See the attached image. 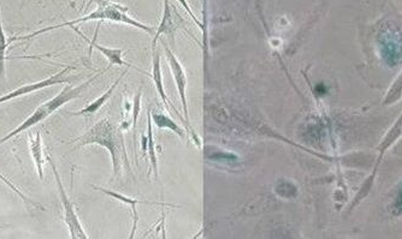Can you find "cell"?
Wrapping results in <instances>:
<instances>
[{
  "instance_id": "1",
  "label": "cell",
  "mask_w": 402,
  "mask_h": 239,
  "mask_svg": "<svg viewBox=\"0 0 402 239\" xmlns=\"http://www.w3.org/2000/svg\"><path fill=\"white\" fill-rule=\"evenodd\" d=\"M89 21H99V23H102V21H110V22H116V23L128 24V26H131V27L138 28L140 30H144V32L151 34V35H154V32H156L154 28L141 23L138 19H133L131 16H129L128 8H125L123 5L117 4V3H112V1H109V0H102V1H98L97 10H94L93 12L86 15L81 19H73V21H69V22L44 28V29L37 30V32L28 34V35H24V37H11L9 40V45L16 41H28V40H32L34 37H37V35L45 34V32H52V30H56V29H60V28H74L77 24L89 22Z\"/></svg>"
},
{
  "instance_id": "2",
  "label": "cell",
  "mask_w": 402,
  "mask_h": 239,
  "mask_svg": "<svg viewBox=\"0 0 402 239\" xmlns=\"http://www.w3.org/2000/svg\"><path fill=\"white\" fill-rule=\"evenodd\" d=\"M71 143H76V147H75L76 149L84 147V146H92V144L107 148L111 155L115 175H120L123 161H125L127 167L129 169V160L125 152V138H123L122 131L112 124L109 118L99 120L80 137L75 138Z\"/></svg>"
},
{
  "instance_id": "3",
  "label": "cell",
  "mask_w": 402,
  "mask_h": 239,
  "mask_svg": "<svg viewBox=\"0 0 402 239\" xmlns=\"http://www.w3.org/2000/svg\"><path fill=\"white\" fill-rule=\"evenodd\" d=\"M111 66H109L107 70H102L99 71L97 74L92 75L87 81H84V83H81L80 86H76V87H73L70 84H66L62 90H60V94H57L56 97H52L51 100L48 102H44L42 105L37 107V110L33 112L32 115H29L27 120H24L22 124L19 125L16 129L12 130L11 133H8L6 136L3 138H0V146L4 144V143L8 142L11 138L16 137L19 133H24L26 130L30 129L33 126L35 125L40 124L42 122L47 120L52 113H55L58 108L62 106L66 105L68 102L74 100V99H77V97H81V94L84 93V89H87L91 84H92L95 79H99L102 75L105 74L107 70L110 69Z\"/></svg>"
},
{
  "instance_id": "4",
  "label": "cell",
  "mask_w": 402,
  "mask_h": 239,
  "mask_svg": "<svg viewBox=\"0 0 402 239\" xmlns=\"http://www.w3.org/2000/svg\"><path fill=\"white\" fill-rule=\"evenodd\" d=\"M47 161L50 162L52 172H53V175H55V180H56L57 188H58V193H60V203H62L63 213H64L65 225L69 230L70 238L87 239V233H86V230L81 225V221H80L76 209H75L74 202L70 200L68 193L65 191L64 187H63V182L60 180V173L57 171L56 164L53 162V160L50 157H47Z\"/></svg>"
},
{
  "instance_id": "5",
  "label": "cell",
  "mask_w": 402,
  "mask_h": 239,
  "mask_svg": "<svg viewBox=\"0 0 402 239\" xmlns=\"http://www.w3.org/2000/svg\"><path fill=\"white\" fill-rule=\"evenodd\" d=\"M163 45H164V51H165L167 61H169V65H170L172 76H174V79H175L177 92H179V95L181 97V104H182V110H183V117H185V123H187V128H188V131L192 133V136H193L195 143L199 146V138L197 136V133H194V130L192 129V126H190L188 102H187V95H185V92H187V76H185V69H183V66L179 61V59L176 58V55H174L172 48L167 46V42H163Z\"/></svg>"
},
{
  "instance_id": "6",
  "label": "cell",
  "mask_w": 402,
  "mask_h": 239,
  "mask_svg": "<svg viewBox=\"0 0 402 239\" xmlns=\"http://www.w3.org/2000/svg\"><path fill=\"white\" fill-rule=\"evenodd\" d=\"M75 69H76L75 66H65L64 69L60 70L57 74L52 75V76L47 77V79L17 88V89H15L12 92L8 93V94H5L3 97H0V105L4 104V102H12L15 99L24 97L27 94H32V93L37 92V90H42V89H45V88L56 86V84H64V83L70 84V83L73 82V77L68 76V74H69L70 71H73Z\"/></svg>"
},
{
  "instance_id": "7",
  "label": "cell",
  "mask_w": 402,
  "mask_h": 239,
  "mask_svg": "<svg viewBox=\"0 0 402 239\" xmlns=\"http://www.w3.org/2000/svg\"><path fill=\"white\" fill-rule=\"evenodd\" d=\"M152 79L154 86H156V89H157L158 94L159 97H162L163 104L164 106L167 108V112L172 115V111L175 112L177 117L182 120V123L185 124V129L188 130L187 128V123H185V117H182L180 112L177 111L174 104L170 102V99L167 97V93L164 90V84H163V74H162V64H161V55L158 53L157 50L153 51V61H152Z\"/></svg>"
},
{
  "instance_id": "8",
  "label": "cell",
  "mask_w": 402,
  "mask_h": 239,
  "mask_svg": "<svg viewBox=\"0 0 402 239\" xmlns=\"http://www.w3.org/2000/svg\"><path fill=\"white\" fill-rule=\"evenodd\" d=\"M95 190H99L102 191V193H105L107 196L110 198H116L120 202L125 203V204H128L130 209H131V213H133V227H131V233H130L129 238H134L135 232H136V229H138V224H139V213H138V204H141V203H146V204H157V206H164V207H176V206H172V204H169V203L164 202H146V201H141V200H136V198H129V196H125V195H122L120 193H116V191H111L109 189L102 188V187H93Z\"/></svg>"
},
{
  "instance_id": "9",
  "label": "cell",
  "mask_w": 402,
  "mask_h": 239,
  "mask_svg": "<svg viewBox=\"0 0 402 239\" xmlns=\"http://www.w3.org/2000/svg\"><path fill=\"white\" fill-rule=\"evenodd\" d=\"M127 71H128V70H125V73H122L120 77L116 79L115 83L112 84L111 87L107 89V92L102 94V97H99L98 99H95V100H93L91 104H88L87 106L82 108V110L79 111V112H70L69 115H77V117H89V115H95L98 111L100 110V108L107 104V100L112 97V94L115 92L116 88H117V86L120 84V79L125 77Z\"/></svg>"
},
{
  "instance_id": "10",
  "label": "cell",
  "mask_w": 402,
  "mask_h": 239,
  "mask_svg": "<svg viewBox=\"0 0 402 239\" xmlns=\"http://www.w3.org/2000/svg\"><path fill=\"white\" fill-rule=\"evenodd\" d=\"M88 42H89V57L92 55L93 50L95 48V50L100 52L109 60L110 66H112V65H120V66H127L128 69L133 68V65L127 63L123 59V53L125 52V50H123V48H111V47L102 46V45H99L95 40Z\"/></svg>"
},
{
  "instance_id": "11",
  "label": "cell",
  "mask_w": 402,
  "mask_h": 239,
  "mask_svg": "<svg viewBox=\"0 0 402 239\" xmlns=\"http://www.w3.org/2000/svg\"><path fill=\"white\" fill-rule=\"evenodd\" d=\"M174 30H175V21H174V16H172V5H170L169 0H164L162 22L159 24V27L156 29V32L153 35V51L157 50V42L159 37H162L163 34H172Z\"/></svg>"
},
{
  "instance_id": "12",
  "label": "cell",
  "mask_w": 402,
  "mask_h": 239,
  "mask_svg": "<svg viewBox=\"0 0 402 239\" xmlns=\"http://www.w3.org/2000/svg\"><path fill=\"white\" fill-rule=\"evenodd\" d=\"M29 149H30V154H32L33 160H34V164H35L37 177H39V180H44L45 155H44V151H42V140L40 130H37L35 136L29 135Z\"/></svg>"
},
{
  "instance_id": "13",
  "label": "cell",
  "mask_w": 402,
  "mask_h": 239,
  "mask_svg": "<svg viewBox=\"0 0 402 239\" xmlns=\"http://www.w3.org/2000/svg\"><path fill=\"white\" fill-rule=\"evenodd\" d=\"M402 136V113L399 120H396V123L392 126V129L389 130L387 135L384 136L383 141L381 142V146H379V157L377 160V166L374 171V175H376L377 172V167H378L381 161L383 159L384 153L388 151L389 148L393 146L394 143L398 141L399 138Z\"/></svg>"
},
{
  "instance_id": "14",
  "label": "cell",
  "mask_w": 402,
  "mask_h": 239,
  "mask_svg": "<svg viewBox=\"0 0 402 239\" xmlns=\"http://www.w3.org/2000/svg\"><path fill=\"white\" fill-rule=\"evenodd\" d=\"M151 117L158 129L172 130V133H175L182 140L185 137V130L182 129L180 125L177 124L175 120H172L169 115L163 113L162 111L153 110V112H151Z\"/></svg>"
},
{
  "instance_id": "15",
  "label": "cell",
  "mask_w": 402,
  "mask_h": 239,
  "mask_svg": "<svg viewBox=\"0 0 402 239\" xmlns=\"http://www.w3.org/2000/svg\"><path fill=\"white\" fill-rule=\"evenodd\" d=\"M147 154L152 165L153 173H154V178H158V157L157 153H156V147H154V136H153V124L152 117H151V110L147 112Z\"/></svg>"
},
{
  "instance_id": "16",
  "label": "cell",
  "mask_w": 402,
  "mask_h": 239,
  "mask_svg": "<svg viewBox=\"0 0 402 239\" xmlns=\"http://www.w3.org/2000/svg\"><path fill=\"white\" fill-rule=\"evenodd\" d=\"M9 40L5 35L3 22H1V10H0V79H4L5 77V63L8 59H17V58H8L6 52L9 47Z\"/></svg>"
},
{
  "instance_id": "17",
  "label": "cell",
  "mask_w": 402,
  "mask_h": 239,
  "mask_svg": "<svg viewBox=\"0 0 402 239\" xmlns=\"http://www.w3.org/2000/svg\"><path fill=\"white\" fill-rule=\"evenodd\" d=\"M0 180H1L6 187H9V188L11 189V190H12V191H14V193H16V195H17V196H19V198H21L27 206H30V207L35 208V209L44 211V207H42L40 203L34 202V201L30 200L27 195H24V193H22V191H21V190H19V189L17 188V187H16V185L9 180V178H6L1 172H0Z\"/></svg>"
},
{
  "instance_id": "18",
  "label": "cell",
  "mask_w": 402,
  "mask_h": 239,
  "mask_svg": "<svg viewBox=\"0 0 402 239\" xmlns=\"http://www.w3.org/2000/svg\"><path fill=\"white\" fill-rule=\"evenodd\" d=\"M402 97V73L399 76L398 79L393 83L392 88L389 89L388 94L384 100V105H390L394 102H399Z\"/></svg>"
},
{
  "instance_id": "19",
  "label": "cell",
  "mask_w": 402,
  "mask_h": 239,
  "mask_svg": "<svg viewBox=\"0 0 402 239\" xmlns=\"http://www.w3.org/2000/svg\"><path fill=\"white\" fill-rule=\"evenodd\" d=\"M177 1H179V3L182 5V8H183V9L187 11V14L190 15V17H192V19H193V22H194V23L197 24V26H198L200 29H203V24L201 23L199 19H198V17L195 16L194 12H193V10L190 9L188 1H187V0H177Z\"/></svg>"
},
{
  "instance_id": "20",
  "label": "cell",
  "mask_w": 402,
  "mask_h": 239,
  "mask_svg": "<svg viewBox=\"0 0 402 239\" xmlns=\"http://www.w3.org/2000/svg\"><path fill=\"white\" fill-rule=\"evenodd\" d=\"M141 94L138 93L135 95L134 99V110H133V126L136 128V124H138V118H139L140 108H141Z\"/></svg>"
},
{
  "instance_id": "21",
  "label": "cell",
  "mask_w": 402,
  "mask_h": 239,
  "mask_svg": "<svg viewBox=\"0 0 402 239\" xmlns=\"http://www.w3.org/2000/svg\"><path fill=\"white\" fill-rule=\"evenodd\" d=\"M398 204L399 207H400V209L402 211V191L401 193H400V198H399Z\"/></svg>"
},
{
  "instance_id": "22",
  "label": "cell",
  "mask_w": 402,
  "mask_h": 239,
  "mask_svg": "<svg viewBox=\"0 0 402 239\" xmlns=\"http://www.w3.org/2000/svg\"><path fill=\"white\" fill-rule=\"evenodd\" d=\"M94 1H97V0H89V3H88V4L86 5V10H87L88 8H89V6H91V4H93V3H94Z\"/></svg>"
},
{
  "instance_id": "23",
  "label": "cell",
  "mask_w": 402,
  "mask_h": 239,
  "mask_svg": "<svg viewBox=\"0 0 402 239\" xmlns=\"http://www.w3.org/2000/svg\"><path fill=\"white\" fill-rule=\"evenodd\" d=\"M86 1H87V0H82V6H81V10H84V5H86Z\"/></svg>"
},
{
  "instance_id": "24",
  "label": "cell",
  "mask_w": 402,
  "mask_h": 239,
  "mask_svg": "<svg viewBox=\"0 0 402 239\" xmlns=\"http://www.w3.org/2000/svg\"><path fill=\"white\" fill-rule=\"evenodd\" d=\"M1 227H4V226L0 225V229H1Z\"/></svg>"
}]
</instances>
